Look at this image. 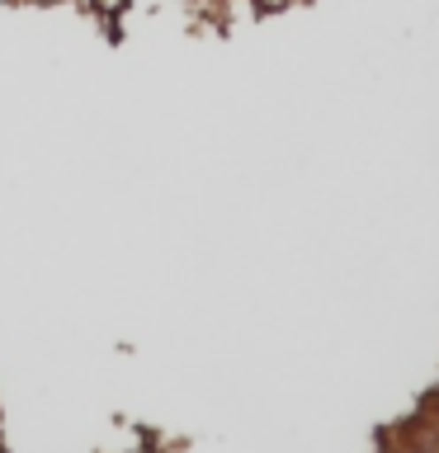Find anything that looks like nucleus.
Returning <instances> with one entry per match:
<instances>
[{
    "mask_svg": "<svg viewBox=\"0 0 439 453\" xmlns=\"http://www.w3.org/2000/svg\"><path fill=\"white\" fill-rule=\"evenodd\" d=\"M425 416H430V430L439 434V392L430 396V402H425Z\"/></svg>",
    "mask_w": 439,
    "mask_h": 453,
    "instance_id": "f257e3e1",
    "label": "nucleus"
}]
</instances>
